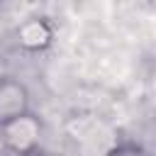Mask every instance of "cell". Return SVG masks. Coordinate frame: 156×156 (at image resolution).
<instances>
[{"label":"cell","instance_id":"cell-1","mask_svg":"<svg viewBox=\"0 0 156 156\" xmlns=\"http://www.w3.org/2000/svg\"><path fill=\"white\" fill-rule=\"evenodd\" d=\"M41 146V119L34 112H27L17 119L0 124V154L2 156H24Z\"/></svg>","mask_w":156,"mask_h":156},{"label":"cell","instance_id":"cell-2","mask_svg":"<svg viewBox=\"0 0 156 156\" xmlns=\"http://www.w3.org/2000/svg\"><path fill=\"white\" fill-rule=\"evenodd\" d=\"M32 112V95L20 78L0 76V124Z\"/></svg>","mask_w":156,"mask_h":156},{"label":"cell","instance_id":"cell-4","mask_svg":"<svg viewBox=\"0 0 156 156\" xmlns=\"http://www.w3.org/2000/svg\"><path fill=\"white\" fill-rule=\"evenodd\" d=\"M107 156H149V154H146L141 146H136V144H129V141H127V144L115 146V149H112Z\"/></svg>","mask_w":156,"mask_h":156},{"label":"cell","instance_id":"cell-3","mask_svg":"<svg viewBox=\"0 0 156 156\" xmlns=\"http://www.w3.org/2000/svg\"><path fill=\"white\" fill-rule=\"evenodd\" d=\"M15 34H17V44H20L24 51L39 54V51L49 49L51 41H54V24L49 22V17L32 15V17H27L24 22L17 24Z\"/></svg>","mask_w":156,"mask_h":156},{"label":"cell","instance_id":"cell-5","mask_svg":"<svg viewBox=\"0 0 156 156\" xmlns=\"http://www.w3.org/2000/svg\"><path fill=\"white\" fill-rule=\"evenodd\" d=\"M24 156H54V154H49L44 146H39V149H34V151H29V154H24Z\"/></svg>","mask_w":156,"mask_h":156},{"label":"cell","instance_id":"cell-6","mask_svg":"<svg viewBox=\"0 0 156 156\" xmlns=\"http://www.w3.org/2000/svg\"><path fill=\"white\" fill-rule=\"evenodd\" d=\"M0 12H2V2H0Z\"/></svg>","mask_w":156,"mask_h":156}]
</instances>
